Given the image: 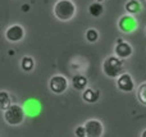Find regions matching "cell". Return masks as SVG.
Listing matches in <instances>:
<instances>
[{
	"label": "cell",
	"instance_id": "obj_20",
	"mask_svg": "<svg viewBox=\"0 0 146 137\" xmlns=\"http://www.w3.org/2000/svg\"><path fill=\"white\" fill-rule=\"evenodd\" d=\"M142 137H146V131H144V132H142Z\"/></svg>",
	"mask_w": 146,
	"mask_h": 137
},
{
	"label": "cell",
	"instance_id": "obj_4",
	"mask_svg": "<svg viewBox=\"0 0 146 137\" xmlns=\"http://www.w3.org/2000/svg\"><path fill=\"white\" fill-rule=\"evenodd\" d=\"M49 86H50V90L54 94H62L68 87V81H67V78L64 76H54L51 77Z\"/></svg>",
	"mask_w": 146,
	"mask_h": 137
},
{
	"label": "cell",
	"instance_id": "obj_3",
	"mask_svg": "<svg viewBox=\"0 0 146 137\" xmlns=\"http://www.w3.org/2000/svg\"><path fill=\"white\" fill-rule=\"evenodd\" d=\"M5 122L10 126H18L25 119V112L19 105H9L4 113Z\"/></svg>",
	"mask_w": 146,
	"mask_h": 137
},
{
	"label": "cell",
	"instance_id": "obj_7",
	"mask_svg": "<svg viewBox=\"0 0 146 137\" xmlns=\"http://www.w3.org/2000/svg\"><path fill=\"white\" fill-rule=\"evenodd\" d=\"M117 85L118 89L123 92H131L133 90V79L128 73H122L117 81Z\"/></svg>",
	"mask_w": 146,
	"mask_h": 137
},
{
	"label": "cell",
	"instance_id": "obj_1",
	"mask_svg": "<svg viewBox=\"0 0 146 137\" xmlns=\"http://www.w3.org/2000/svg\"><path fill=\"white\" fill-rule=\"evenodd\" d=\"M76 5L71 0H59L54 7V14L60 21H69L74 17Z\"/></svg>",
	"mask_w": 146,
	"mask_h": 137
},
{
	"label": "cell",
	"instance_id": "obj_19",
	"mask_svg": "<svg viewBox=\"0 0 146 137\" xmlns=\"http://www.w3.org/2000/svg\"><path fill=\"white\" fill-rule=\"evenodd\" d=\"M21 9H22V12H28V10L31 9V5L30 4H23Z\"/></svg>",
	"mask_w": 146,
	"mask_h": 137
},
{
	"label": "cell",
	"instance_id": "obj_16",
	"mask_svg": "<svg viewBox=\"0 0 146 137\" xmlns=\"http://www.w3.org/2000/svg\"><path fill=\"white\" fill-rule=\"evenodd\" d=\"M0 107L4 110L9 107V96H8V92H5V91L0 92Z\"/></svg>",
	"mask_w": 146,
	"mask_h": 137
},
{
	"label": "cell",
	"instance_id": "obj_2",
	"mask_svg": "<svg viewBox=\"0 0 146 137\" xmlns=\"http://www.w3.org/2000/svg\"><path fill=\"white\" fill-rule=\"evenodd\" d=\"M103 71L110 78H115V77L121 76L122 71H123V63H122L119 56H109L104 60L103 64Z\"/></svg>",
	"mask_w": 146,
	"mask_h": 137
},
{
	"label": "cell",
	"instance_id": "obj_10",
	"mask_svg": "<svg viewBox=\"0 0 146 137\" xmlns=\"http://www.w3.org/2000/svg\"><path fill=\"white\" fill-rule=\"evenodd\" d=\"M72 83H73V87H74L76 90H78V91H81V90H83L86 86H87V78H86L85 76H74L72 79Z\"/></svg>",
	"mask_w": 146,
	"mask_h": 137
},
{
	"label": "cell",
	"instance_id": "obj_13",
	"mask_svg": "<svg viewBox=\"0 0 146 137\" xmlns=\"http://www.w3.org/2000/svg\"><path fill=\"white\" fill-rule=\"evenodd\" d=\"M88 12H90V14L92 15V17H99V15L104 12V8H103V5L99 4V3H94V4L90 5Z\"/></svg>",
	"mask_w": 146,
	"mask_h": 137
},
{
	"label": "cell",
	"instance_id": "obj_9",
	"mask_svg": "<svg viewBox=\"0 0 146 137\" xmlns=\"http://www.w3.org/2000/svg\"><path fill=\"white\" fill-rule=\"evenodd\" d=\"M136 27H137V23H136V21H135V18L129 17V15H124V17L121 18V21H119V28H121V31H123V32H131V31H133Z\"/></svg>",
	"mask_w": 146,
	"mask_h": 137
},
{
	"label": "cell",
	"instance_id": "obj_14",
	"mask_svg": "<svg viewBox=\"0 0 146 137\" xmlns=\"http://www.w3.org/2000/svg\"><path fill=\"white\" fill-rule=\"evenodd\" d=\"M33 67H35V63H33V59L31 58V56H25V58L22 59V68L25 69L26 72L32 71Z\"/></svg>",
	"mask_w": 146,
	"mask_h": 137
},
{
	"label": "cell",
	"instance_id": "obj_15",
	"mask_svg": "<svg viewBox=\"0 0 146 137\" xmlns=\"http://www.w3.org/2000/svg\"><path fill=\"white\" fill-rule=\"evenodd\" d=\"M137 96H139V100L141 104L146 105V82L142 83L139 89V92H137Z\"/></svg>",
	"mask_w": 146,
	"mask_h": 137
},
{
	"label": "cell",
	"instance_id": "obj_21",
	"mask_svg": "<svg viewBox=\"0 0 146 137\" xmlns=\"http://www.w3.org/2000/svg\"><path fill=\"white\" fill-rule=\"evenodd\" d=\"M98 1H101V0H98Z\"/></svg>",
	"mask_w": 146,
	"mask_h": 137
},
{
	"label": "cell",
	"instance_id": "obj_6",
	"mask_svg": "<svg viewBox=\"0 0 146 137\" xmlns=\"http://www.w3.org/2000/svg\"><path fill=\"white\" fill-rule=\"evenodd\" d=\"M5 36H7V38L10 41V42H17V41H21L23 38V36H25V31H23L22 26L13 24L7 30Z\"/></svg>",
	"mask_w": 146,
	"mask_h": 137
},
{
	"label": "cell",
	"instance_id": "obj_17",
	"mask_svg": "<svg viewBox=\"0 0 146 137\" xmlns=\"http://www.w3.org/2000/svg\"><path fill=\"white\" fill-rule=\"evenodd\" d=\"M86 38H87L90 42H95V41H98V38H99L98 31L94 30V28H90V30L86 32Z\"/></svg>",
	"mask_w": 146,
	"mask_h": 137
},
{
	"label": "cell",
	"instance_id": "obj_12",
	"mask_svg": "<svg viewBox=\"0 0 146 137\" xmlns=\"http://www.w3.org/2000/svg\"><path fill=\"white\" fill-rule=\"evenodd\" d=\"M140 9H141V5H140V3L137 0H129L126 4V10L128 13H131V14L140 12Z\"/></svg>",
	"mask_w": 146,
	"mask_h": 137
},
{
	"label": "cell",
	"instance_id": "obj_5",
	"mask_svg": "<svg viewBox=\"0 0 146 137\" xmlns=\"http://www.w3.org/2000/svg\"><path fill=\"white\" fill-rule=\"evenodd\" d=\"M87 137H100L103 135V124L96 119H91L85 124Z\"/></svg>",
	"mask_w": 146,
	"mask_h": 137
},
{
	"label": "cell",
	"instance_id": "obj_11",
	"mask_svg": "<svg viewBox=\"0 0 146 137\" xmlns=\"http://www.w3.org/2000/svg\"><path fill=\"white\" fill-rule=\"evenodd\" d=\"M82 96H83V100H85V101L95 103V101H98V99H99V91H95V90H91V89L85 90Z\"/></svg>",
	"mask_w": 146,
	"mask_h": 137
},
{
	"label": "cell",
	"instance_id": "obj_8",
	"mask_svg": "<svg viewBox=\"0 0 146 137\" xmlns=\"http://www.w3.org/2000/svg\"><path fill=\"white\" fill-rule=\"evenodd\" d=\"M114 51H115L117 56H119L121 59H126V58H128V56H131V54L133 50H132L131 45H129L128 42H124V41H122V40H118V44H117Z\"/></svg>",
	"mask_w": 146,
	"mask_h": 137
},
{
	"label": "cell",
	"instance_id": "obj_18",
	"mask_svg": "<svg viewBox=\"0 0 146 137\" xmlns=\"http://www.w3.org/2000/svg\"><path fill=\"white\" fill-rule=\"evenodd\" d=\"M74 135L77 136V137H85V136H87V133H86V128H85V126H83V127H78L77 130H76Z\"/></svg>",
	"mask_w": 146,
	"mask_h": 137
}]
</instances>
